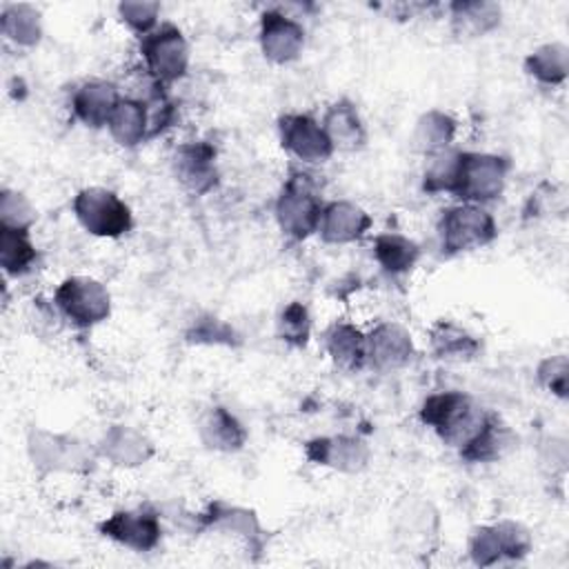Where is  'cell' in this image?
Instances as JSON below:
<instances>
[{
    "instance_id": "6da1fadb",
    "label": "cell",
    "mask_w": 569,
    "mask_h": 569,
    "mask_svg": "<svg viewBox=\"0 0 569 569\" xmlns=\"http://www.w3.org/2000/svg\"><path fill=\"white\" fill-rule=\"evenodd\" d=\"M322 207L325 202L313 176L307 171H291L276 198L273 216L282 236L300 242L318 231Z\"/></svg>"
},
{
    "instance_id": "7a4b0ae2",
    "label": "cell",
    "mask_w": 569,
    "mask_h": 569,
    "mask_svg": "<svg viewBox=\"0 0 569 569\" xmlns=\"http://www.w3.org/2000/svg\"><path fill=\"white\" fill-rule=\"evenodd\" d=\"M487 411L480 409L471 396L449 389V391H438L425 398L418 418L422 425L431 427L436 436L451 447H462L473 431L482 425Z\"/></svg>"
},
{
    "instance_id": "3957f363",
    "label": "cell",
    "mask_w": 569,
    "mask_h": 569,
    "mask_svg": "<svg viewBox=\"0 0 569 569\" xmlns=\"http://www.w3.org/2000/svg\"><path fill=\"white\" fill-rule=\"evenodd\" d=\"M27 456L31 467L40 473H82L93 467L96 449L69 433H56L33 427L27 436Z\"/></svg>"
},
{
    "instance_id": "277c9868",
    "label": "cell",
    "mask_w": 569,
    "mask_h": 569,
    "mask_svg": "<svg viewBox=\"0 0 569 569\" xmlns=\"http://www.w3.org/2000/svg\"><path fill=\"white\" fill-rule=\"evenodd\" d=\"M496 236L498 224L482 204H451L438 220V238L445 256H458L487 247L496 240Z\"/></svg>"
},
{
    "instance_id": "5b68a950",
    "label": "cell",
    "mask_w": 569,
    "mask_h": 569,
    "mask_svg": "<svg viewBox=\"0 0 569 569\" xmlns=\"http://www.w3.org/2000/svg\"><path fill=\"white\" fill-rule=\"evenodd\" d=\"M509 160L487 151H460L453 198L471 204H487L502 196Z\"/></svg>"
},
{
    "instance_id": "8992f818",
    "label": "cell",
    "mask_w": 569,
    "mask_h": 569,
    "mask_svg": "<svg viewBox=\"0 0 569 569\" xmlns=\"http://www.w3.org/2000/svg\"><path fill=\"white\" fill-rule=\"evenodd\" d=\"M78 224L96 238H120L133 227L129 204L107 187H84L71 202Z\"/></svg>"
},
{
    "instance_id": "52a82bcc",
    "label": "cell",
    "mask_w": 569,
    "mask_h": 569,
    "mask_svg": "<svg viewBox=\"0 0 569 569\" xmlns=\"http://www.w3.org/2000/svg\"><path fill=\"white\" fill-rule=\"evenodd\" d=\"M53 305L76 329H91L111 316V293L91 276L64 278L53 291Z\"/></svg>"
},
{
    "instance_id": "ba28073f",
    "label": "cell",
    "mask_w": 569,
    "mask_h": 569,
    "mask_svg": "<svg viewBox=\"0 0 569 569\" xmlns=\"http://www.w3.org/2000/svg\"><path fill=\"white\" fill-rule=\"evenodd\" d=\"M140 56L147 73L158 87L178 82L189 71V42L171 22L158 24L140 38Z\"/></svg>"
},
{
    "instance_id": "9c48e42d",
    "label": "cell",
    "mask_w": 569,
    "mask_h": 569,
    "mask_svg": "<svg viewBox=\"0 0 569 569\" xmlns=\"http://www.w3.org/2000/svg\"><path fill=\"white\" fill-rule=\"evenodd\" d=\"M98 531L133 551H151L160 545L162 538V525L156 509L149 507H136V509H120L107 516Z\"/></svg>"
},
{
    "instance_id": "30bf717a",
    "label": "cell",
    "mask_w": 569,
    "mask_h": 569,
    "mask_svg": "<svg viewBox=\"0 0 569 569\" xmlns=\"http://www.w3.org/2000/svg\"><path fill=\"white\" fill-rule=\"evenodd\" d=\"M278 136L284 151L307 164H318L336 151L320 120L309 113H284L278 118Z\"/></svg>"
},
{
    "instance_id": "8fae6325",
    "label": "cell",
    "mask_w": 569,
    "mask_h": 569,
    "mask_svg": "<svg viewBox=\"0 0 569 569\" xmlns=\"http://www.w3.org/2000/svg\"><path fill=\"white\" fill-rule=\"evenodd\" d=\"M258 42L269 62L289 64L298 60L305 49V27L278 9H267L260 13Z\"/></svg>"
},
{
    "instance_id": "7c38bea8",
    "label": "cell",
    "mask_w": 569,
    "mask_h": 569,
    "mask_svg": "<svg viewBox=\"0 0 569 569\" xmlns=\"http://www.w3.org/2000/svg\"><path fill=\"white\" fill-rule=\"evenodd\" d=\"M216 156V147L207 140H191L180 144L171 158L176 180L193 196L213 191L220 182Z\"/></svg>"
},
{
    "instance_id": "4fadbf2b",
    "label": "cell",
    "mask_w": 569,
    "mask_h": 569,
    "mask_svg": "<svg viewBox=\"0 0 569 569\" xmlns=\"http://www.w3.org/2000/svg\"><path fill=\"white\" fill-rule=\"evenodd\" d=\"M198 529H213L229 536H236L247 545L249 551H262L264 549V529L256 516L253 509L229 505L224 500H213L207 505L202 513L196 516Z\"/></svg>"
},
{
    "instance_id": "5bb4252c",
    "label": "cell",
    "mask_w": 569,
    "mask_h": 569,
    "mask_svg": "<svg viewBox=\"0 0 569 569\" xmlns=\"http://www.w3.org/2000/svg\"><path fill=\"white\" fill-rule=\"evenodd\" d=\"M309 462L329 467L340 473H360L369 465V447L365 440L347 433L318 436L305 442Z\"/></svg>"
},
{
    "instance_id": "9a60e30c",
    "label": "cell",
    "mask_w": 569,
    "mask_h": 569,
    "mask_svg": "<svg viewBox=\"0 0 569 569\" xmlns=\"http://www.w3.org/2000/svg\"><path fill=\"white\" fill-rule=\"evenodd\" d=\"M413 353V338L398 322L385 320L367 333V365L376 369H400L411 362Z\"/></svg>"
},
{
    "instance_id": "2e32d148",
    "label": "cell",
    "mask_w": 569,
    "mask_h": 569,
    "mask_svg": "<svg viewBox=\"0 0 569 569\" xmlns=\"http://www.w3.org/2000/svg\"><path fill=\"white\" fill-rule=\"evenodd\" d=\"M371 224V216L360 204L349 200H331L322 207L316 233L327 244H349L360 240Z\"/></svg>"
},
{
    "instance_id": "e0dca14e",
    "label": "cell",
    "mask_w": 569,
    "mask_h": 569,
    "mask_svg": "<svg viewBox=\"0 0 569 569\" xmlns=\"http://www.w3.org/2000/svg\"><path fill=\"white\" fill-rule=\"evenodd\" d=\"M96 451H98V458H104L113 467L133 469V467H140L144 462H149L156 453V447L136 427L111 425L102 433L100 442L96 445Z\"/></svg>"
},
{
    "instance_id": "ac0fdd59",
    "label": "cell",
    "mask_w": 569,
    "mask_h": 569,
    "mask_svg": "<svg viewBox=\"0 0 569 569\" xmlns=\"http://www.w3.org/2000/svg\"><path fill=\"white\" fill-rule=\"evenodd\" d=\"M120 93L113 82L107 80H87L71 96L73 116L89 129H102L109 124Z\"/></svg>"
},
{
    "instance_id": "d6986e66",
    "label": "cell",
    "mask_w": 569,
    "mask_h": 569,
    "mask_svg": "<svg viewBox=\"0 0 569 569\" xmlns=\"http://www.w3.org/2000/svg\"><path fill=\"white\" fill-rule=\"evenodd\" d=\"M516 442L518 436L496 413L487 411L482 425L462 447H458V453L467 462H496L505 458Z\"/></svg>"
},
{
    "instance_id": "ffe728a7",
    "label": "cell",
    "mask_w": 569,
    "mask_h": 569,
    "mask_svg": "<svg viewBox=\"0 0 569 569\" xmlns=\"http://www.w3.org/2000/svg\"><path fill=\"white\" fill-rule=\"evenodd\" d=\"M198 438L209 451L236 453L247 442V429L231 409L213 405L198 422Z\"/></svg>"
},
{
    "instance_id": "44dd1931",
    "label": "cell",
    "mask_w": 569,
    "mask_h": 569,
    "mask_svg": "<svg viewBox=\"0 0 569 569\" xmlns=\"http://www.w3.org/2000/svg\"><path fill=\"white\" fill-rule=\"evenodd\" d=\"M322 129L327 131L333 149L356 151L362 149L367 142V129L360 118L358 107L349 98H340L331 102L320 120Z\"/></svg>"
},
{
    "instance_id": "7402d4cb",
    "label": "cell",
    "mask_w": 569,
    "mask_h": 569,
    "mask_svg": "<svg viewBox=\"0 0 569 569\" xmlns=\"http://www.w3.org/2000/svg\"><path fill=\"white\" fill-rule=\"evenodd\" d=\"M325 349L342 371L356 373L367 365V333L351 322H333L325 333Z\"/></svg>"
},
{
    "instance_id": "603a6c76",
    "label": "cell",
    "mask_w": 569,
    "mask_h": 569,
    "mask_svg": "<svg viewBox=\"0 0 569 569\" xmlns=\"http://www.w3.org/2000/svg\"><path fill=\"white\" fill-rule=\"evenodd\" d=\"M429 349L445 362H469L480 353V340L453 320H436L429 327Z\"/></svg>"
},
{
    "instance_id": "cb8c5ba5",
    "label": "cell",
    "mask_w": 569,
    "mask_h": 569,
    "mask_svg": "<svg viewBox=\"0 0 569 569\" xmlns=\"http://www.w3.org/2000/svg\"><path fill=\"white\" fill-rule=\"evenodd\" d=\"M449 18L458 38H482L500 24L502 11L496 2L456 0L449 4Z\"/></svg>"
},
{
    "instance_id": "d4e9b609",
    "label": "cell",
    "mask_w": 569,
    "mask_h": 569,
    "mask_svg": "<svg viewBox=\"0 0 569 569\" xmlns=\"http://www.w3.org/2000/svg\"><path fill=\"white\" fill-rule=\"evenodd\" d=\"M107 129L116 144L124 149L138 147L140 142L151 138L147 102L140 98H120Z\"/></svg>"
},
{
    "instance_id": "484cf974",
    "label": "cell",
    "mask_w": 569,
    "mask_h": 569,
    "mask_svg": "<svg viewBox=\"0 0 569 569\" xmlns=\"http://www.w3.org/2000/svg\"><path fill=\"white\" fill-rule=\"evenodd\" d=\"M0 29L16 47L31 49L42 40V13L29 2L7 4L0 13Z\"/></svg>"
},
{
    "instance_id": "4316f807",
    "label": "cell",
    "mask_w": 569,
    "mask_h": 569,
    "mask_svg": "<svg viewBox=\"0 0 569 569\" xmlns=\"http://www.w3.org/2000/svg\"><path fill=\"white\" fill-rule=\"evenodd\" d=\"M373 258L391 276L409 273L420 260V244L402 233H378L373 238Z\"/></svg>"
},
{
    "instance_id": "83f0119b",
    "label": "cell",
    "mask_w": 569,
    "mask_h": 569,
    "mask_svg": "<svg viewBox=\"0 0 569 569\" xmlns=\"http://www.w3.org/2000/svg\"><path fill=\"white\" fill-rule=\"evenodd\" d=\"M456 131H458V122L453 116H449L447 111H440V109H429L416 120V127L411 133V144L416 151L429 156V153L451 147Z\"/></svg>"
},
{
    "instance_id": "f1b7e54d",
    "label": "cell",
    "mask_w": 569,
    "mask_h": 569,
    "mask_svg": "<svg viewBox=\"0 0 569 569\" xmlns=\"http://www.w3.org/2000/svg\"><path fill=\"white\" fill-rule=\"evenodd\" d=\"M525 71L540 84H562L569 73V47L562 42H547L536 47L525 58Z\"/></svg>"
},
{
    "instance_id": "f546056e",
    "label": "cell",
    "mask_w": 569,
    "mask_h": 569,
    "mask_svg": "<svg viewBox=\"0 0 569 569\" xmlns=\"http://www.w3.org/2000/svg\"><path fill=\"white\" fill-rule=\"evenodd\" d=\"M396 529L398 536L409 542H427L429 536L438 531V513L431 502L420 498H405L396 507Z\"/></svg>"
},
{
    "instance_id": "4dcf8cb0",
    "label": "cell",
    "mask_w": 569,
    "mask_h": 569,
    "mask_svg": "<svg viewBox=\"0 0 569 569\" xmlns=\"http://www.w3.org/2000/svg\"><path fill=\"white\" fill-rule=\"evenodd\" d=\"M40 253L31 242V231L0 227V267L7 276H24L29 273Z\"/></svg>"
},
{
    "instance_id": "1f68e13d",
    "label": "cell",
    "mask_w": 569,
    "mask_h": 569,
    "mask_svg": "<svg viewBox=\"0 0 569 569\" xmlns=\"http://www.w3.org/2000/svg\"><path fill=\"white\" fill-rule=\"evenodd\" d=\"M458 156H460V151L449 149V147L425 156L427 164H425V173H422V189L427 193H453Z\"/></svg>"
},
{
    "instance_id": "d6a6232c",
    "label": "cell",
    "mask_w": 569,
    "mask_h": 569,
    "mask_svg": "<svg viewBox=\"0 0 569 569\" xmlns=\"http://www.w3.org/2000/svg\"><path fill=\"white\" fill-rule=\"evenodd\" d=\"M276 333L289 347H296V349L307 347V342L311 338L309 309L298 300L284 305L278 320H276Z\"/></svg>"
},
{
    "instance_id": "836d02e7",
    "label": "cell",
    "mask_w": 569,
    "mask_h": 569,
    "mask_svg": "<svg viewBox=\"0 0 569 569\" xmlns=\"http://www.w3.org/2000/svg\"><path fill=\"white\" fill-rule=\"evenodd\" d=\"M184 338L191 345H222V347L240 345V336L236 333V329L211 313L198 316L184 331Z\"/></svg>"
},
{
    "instance_id": "e575fe53",
    "label": "cell",
    "mask_w": 569,
    "mask_h": 569,
    "mask_svg": "<svg viewBox=\"0 0 569 569\" xmlns=\"http://www.w3.org/2000/svg\"><path fill=\"white\" fill-rule=\"evenodd\" d=\"M36 218V207L29 202L24 193L7 187L0 191V227L31 231Z\"/></svg>"
},
{
    "instance_id": "d590c367",
    "label": "cell",
    "mask_w": 569,
    "mask_h": 569,
    "mask_svg": "<svg viewBox=\"0 0 569 569\" xmlns=\"http://www.w3.org/2000/svg\"><path fill=\"white\" fill-rule=\"evenodd\" d=\"M158 16L160 2L153 0H122L118 4V18L140 38L158 27Z\"/></svg>"
},
{
    "instance_id": "8d00e7d4",
    "label": "cell",
    "mask_w": 569,
    "mask_h": 569,
    "mask_svg": "<svg viewBox=\"0 0 569 569\" xmlns=\"http://www.w3.org/2000/svg\"><path fill=\"white\" fill-rule=\"evenodd\" d=\"M467 551L473 565L478 567H491L496 562L502 560V547L496 533L493 525H480L471 531L469 542H467Z\"/></svg>"
},
{
    "instance_id": "74e56055",
    "label": "cell",
    "mask_w": 569,
    "mask_h": 569,
    "mask_svg": "<svg viewBox=\"0 0 569 569\" xmlns=\"http://www.w3.org/2000/svg\"><path fill=\"white\" fill-rule=\"evenodd\" d=\"M536 378L542 389H547L556 398L565 400L569 396V360H567V356L556 353V356L540 360V365L536 369Z\"/></svg>"
},
{
    "instance_id": "f35d334b",
    "label": "cell",
    "mask_w": 569,
    "mask_h": 569,
    "mask_svg": "<svg viewBox=\"0 0 569 569\" xmlns=\"http://www.w3.org/2000/svg\"><path fill=\"white\" fill-rule=\"evenodd\" d=\"M500 547H502V558L507 560H522L525 556H529L533 540L531 533L525 525L516 522V520H498L493 522Z\"/></svg>"
}]
</instances>
